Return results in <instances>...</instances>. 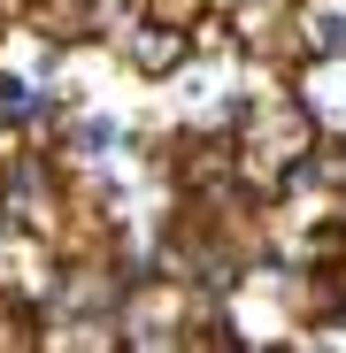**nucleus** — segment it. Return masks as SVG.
<instances>
[{
  "mask_svg": "<svg viewBox=\"0 0 346 353\" xmlns=\"http://www.w3.org/2000/svg\"><path fill=\"white\" fill-rule=\"evenodd\" d=\"M70 139H77V154H93V161H100V154H115L124 123H115V115H77V131H70Z\"/></svg>",
  "mask_w": 346,
  "mask_h": 353,
  "instance_id": "20e7f679",
  "label": "nucleus"
},
{
  "mask_svg": "<svg viewBox=\"0 0 346 353\" xmlns=\"http://www.w3.org/2000/svg\"><path fill=\"white\" fill-rule=\"evenodd\" d=\"M185 54H193V31L185 23H162L154 8H146V23H124V62L139 77H169Z\"/></svg>",
  "mask_w": 346,
  "mask_h": 353,
  "instance_id": "7ed1b4c3",
  "label": "nucleus"
},
{
  "mask_svg": "<svg viewBox=\"0 0 346 353\" xmlns=\"http://www.w3.org/2000/svg\"><path fill=\"white\" fill-rule=\"evenodd\" d=\"M316 123H308V108L293 100V85H254L239 100V115H231V176H239V192L269 200L285 176H293L308 154H316Z\"/></svg>",
  "mask_w": 346,
  "mask_h": 353,
  "instance_id": "f257e3e1",
  "label": "nucleus"
},
{
  "mask_svg": "<svg viewBox=\"0 0 346 353\" xmlns=\"http://www.w3.org/2000/svg\"><path fill=\"white\" fill-rule=\"evenodd\" d=\"M293 100L308 108V123L323 139H346V46L300 54V62H293Z\"/></svg>",
  "mask_w": 346,
  "mask_h": 353,
  "instance_id": "f03ea898",
  "label": "nucleus"
},
{
  "mask_svg": "<svg viewBox=\"0 0 346 353\" xmlns=\"http://www.w3.org/2000/svg\"><path fill=\"white\" fill-rule=\"evenodd\" d=\"M131 8H139V16H146V8H162V0H131Z\"/></svg>",
  "mask_w": 346,
  "mask_h": 353,
  "instance_id": "39448f33",
  "label": "nucleus"
}]
</instances>
